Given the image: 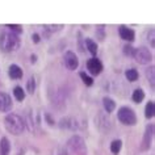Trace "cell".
I'll list each match as a JSON object with an SVG mask.
<instances>
[{
  "label": "cell",
  "mask_w": 155,
  "mask_h": 155,
  "mask_svg": "<svg viewBox=\"0 0 155 155\" xmlns=\"http://www.w3.org/2000/svg\"><path fill=\"white\" fill-rule=\"evenodd\" d=\"M26 90H28L29 94H34V91H36V79L33 76L29 78L28 83H26Z\"/></svg>",
  "instance_id": "24"
},
{
  "label": "cell",
  "mask_w": 155,
  "mask_h": 155,
  "mask_svg": "<svg viewBox=\"0 0 155 155\" xmlns=\"http://www.w3.org/2000/svg\"><path fill=\"white\" fill-rule=\"evenodd\" d=\"M133 58L138 62V63L147 64V63H150V62L153 61V54L150 53L149 49H146V48H143V46H141V48L134 49Z\"/></svg>",
  "instance_id": "6"
},
{
  "label": "cell",
  "mask_w": 155,
  "mask_h": 155,
  "mask_svg": "<svg viewBox=\"0 0 155 155\" xmlns=\"http://www.w3.org/2000/svg\"><path fill=\"white\" fill-rule=\"evenodd\" d=\"M30 62H32V63H36L37 62V55L36 54H32V55H30Z\"/></svg>",
  "instance_id": "32"
},
{
  "label": "cell",
  "mask_w": 155,
  "mask_h": 155,
  "mask_svg": "<svg viewBox=\"0 0 155 155\" xmlns=\"http://www.w3.org/2000/svg\"><path fill=\"white\" fill-rule=\"evenodd\" d=\"M32 40H33L34 44H38V42H40V34H38V33H34L33 36H32Z\"/></svg>",
  "instance_id": "30"
},
{
  "label": "cell",
  "mask_w": 155,
  "mask_h": 155,
  "mask_svg": "<svg viewBox=\"0 0 155 155\" xmlns=\"http://www.w3.org/2000/svg\"><path fill=\"white\" fill-rule=\"evenodd\" d=\"M20 46V38L17 34L3 32L0 34V50L4 53H11L18 49Z\"/></svg>",
  "instance_id": "2"
},
{
  "label": "cell",
  "mask_w": 155,
  "mask_h": 155,
  "mask_svg": "<svg viewBox=\"0 0 155 155\" xmlns=\"http://www.w3.org/2000/svg\"><path fill=\"white\" fill-rule=\"evenodd\" d=\"M87 70L92 75L96 76L103 71V63L97 58H91V59H88V62H87Z\"/></svg>",
  "instance_id": "10"
},
{
  "label": "cell",
  "mask_w": 155,
  "mask_h": 155,
  "mask_svg": "<svg viewBox=\"0 0 155 155\" xmlns=\"http://www.w3.org/2000/svg\"><path fill=\"white\" fill-rule=\"evenodd\" d=\"M79 76L82 78V80H83V83L86 84V86H88V87H91L92 84H94V79H92L91 76H88L86 72H80L79 74Z\"/></svg>",
  "instance_id": "25"
},
{
  "label": "cell",
  "mask_w": 155,
  "mask_h": 155,
  "mask_svg": "<svg viewBox=\"0 0 155 155\" xmlns=\"http://www.w3.org/2000/svg\"><path fill=\"white\" fill-rule=\"evenodd\" d=\"M63 59H64L66 67L68 70H71V71L76 70L78 66H79V59H78V57L75 55V53H72V51H66Z\"/></svg>",
  "instance_id": "8"
},
{
  "label": "cell",
  "mask_w": 155,
  "mask_h": 155,
  "mask_svg": "<svg viewBox=\"0 0 155 155\" xmlns=\"http://www.w3.org/2000/svg\"><path fill=\"white\" fill-rule=\"evenodd\" d=\"M59 127L67 130H80L87 127V121L79 120L78 117H64L59 121Z\"/></svg>",
  "instance_id": "4"
},
{
  "label": "cell",
  "mask_w": 155,
  "mask_h": 155,
  "mask_svg": "<svg viewBox=\"0 0 155 155\" xmlns=\"http://www.w3.org/2000/svg\"><path fill=\"white\" fill-rule=\"evenodd\" d=\"M7 28H9L11 30H12V33H15V34H20V33H22V28H21V25H16V24H8L7 25Z\"/></svg>",
  "instance_id": "27"
},
{
  "label": "cell",
  "mask_w": 155,
  "mask_h": 155,
  "mask_svg": "<svg viewBox=\"0 0 155 155\" xmlns=\"http://www.w3.org/2000/svg\"><path fill=\"white\" fill-rule=\"evenodd\" d=\"M146 76H147V79L150 80L151 87L154 88V84H155V67L154 66H151V67L146 70Z\"/></svg>",
  "instance_id": "21"
},
{
  "label": "cell",
  "mask_w": 155,
  "mask_h": 155,
  "mask_svg": "<svg viewBox=\"0 0 155 155\" xmlns=\"http://www.w3.org/2000/svg\"><path fill=\"white\" fill-rule=\"evenodd\" d=\"M45 117H46V120H48V122H49V125H54V121L51 120V117H50L49 114H45Z\"/></svg>",
  "instance_id": "31"
},
{
  "label": "cell",
  "mask_w": 155,
  "mask_h": 155,
  "mask_svg": "<svg viewBox=\"0 0 155 155\" xmlns=\"http://www.w3.org/2000/svg\"><path fill=\"white\" fill-rule=\"evenodd\" d=\"M153 137H154V125L153 124H150V125L146 126V131H145V135H143V139H142V145H141V150L142 151L149 150Z\"/></svg>",
  "instance_id": "9"
},
{
  "label": "cell",
  "mask_w": 155,
  "mask_h": 155,
  "mask_svg": "<svg viewBox=\"0 0 155 155\" xmlns=\"http://www.w3.org/2000/svg\"><path fill=\"white\" fill-rule=\"evenodd\" d=\"M118 33H120V37L122 38V40H125V41H134V38H135V32L133 29H130V28H127V26H120V29H118Z\"/></svg>",
  "instance_id": "12"
},
{
  "label": "cell",
  "mask_w": 155,
  "mask_h": 155,
  "mask_svg": "<svg viewBox=\"0 0 155 155\" xmlns=\"http://www.w3.org/2000/svg\"><path fill=\"white\" fill-rule=\"evenodd\" d=\"M13 96L17 101H22V100L25 99V91L22 90L20 86H16L13 88Z\"/></svg>",
  "instance_id": "19"
},
{
  "label": "cell",
  "mask_w": 155,
  "mask_h": 155,
  "mask_svg": "<svg viewBox=\"0 0 155 155\" xmlns=\"http://www.w3.org/2000/svg\"><path fill=\"white\" fill-rule=\"evenodd\" d=\"M103 104H104V109H105L107 113H110V112H113L114 108H116V103L110 97H104Z\"/></svg>",
  "instance_id": "17"
},
{
  "label": "cell",
  "mask_w": 155,
  "mask_h": 155,
  "mask_svg": "<svg viewBox=\"0 0 155 155\" xmlns=\"http://www.w3.org/2000/svg\"><path fill=\"white\" fill-rule=\"evenodd\" d=\"M5 129L13 135H20L25 130V121L16 113H9L4 118Z\"/></svg>",
  "instance_id": "1"
},
{
  "label": "cell",
  "mask_w": 155,
  "mask_h": 155,
  "mask_svg": "<svg viewBox=\"0 0 155 155\" xmlns=\"http://www.w3.org/2000/svg\"><path fill=\"white\" fill-rule=\"evenodd\" d=\"M121 147H122V141H121V139H114V141L110 143V151H112V154L117 155L120 151H121Z\"/></svg>",
  "instance_id": "20"
},
{
  "label": "cell",
  "mask_w": 155,
  "mask_h": 155,
  "mask_svg": "<svg viewBox=\"0 0 155 155\" xmlns=\"http://www.w3.org/2000/svg\"><path fill=\"white\" fill-rule=\"evenodd\" d=\"M125 75H126V78H127V80H129V82H135V80L138 79V71L135 68L126 70Z\"/></svg>",
  "instance_id": "22"
},
{
  "label": "cell",
  "mask_w": 155,
  "mask_h": 155,
  "mask_svg": "<svg viewBox=\"0 0 155 155\" xmlns=\"http://www.w3.org/2000/svg\"><path fill=\"white\" fill-rule=\"evenodd\" d=\"M131 99H133V101L137 103V104L142 103L143 99H145V92H143L142 88H137V90H134L133 95H131Z\"/></svg>",
  "instance_id": "15"
},
{
  "label": "cell",
  "mask_w": 155,
  "mask_h": 155,
  "mask_svg": "<svg viewBox=\"0 0 155 155\" xmlns=\"http://www.w3.org/2000/svg\"><path fill=\"white\" fill-rule=\"evenodd\" d=\"M11 151V143L7 137H3L0 141V155H9Z\"/></svg>",
  "instance_id": "14"
},
{
  "label": "cell",
  "mask_w": 155,
  "mask_h": 155,
  "mask_svg": "<svg viewBox=\"0 0 155 155\" xmlns=\"http://www.w3.org/2000/svg\"><path fill=\"white\" fill-rule=\"evenodd\" d=\"M95 124L101 131H108L112 127L110 118L108 117L105 113H103V112L97 114V117H95Z\"/></svg>",
  "instance_id": "7"
},
{
  "label": "cell",
  "mask_w": 155,
  "mask_h": 155,
  "mask_svg": "<svg viewBox=\"0 0 155 155\" xmlns=\"http://www.w3.org/2000/svg\"><path fill=\"white\" fill-rule=\"evenodd\" d=\"M12 109V99L8 94L0 92V112H9Z\"/></svg>",
  "instance_id": "11"
},
{
  "label": "cell",
  "mask_w": 155,
  "mask_h": 155,
  "mask_svg": "<svg viewBox=\"0 0 155 155\" xmlns=\"http://www.w3.org/2000/svg\"><path fill=\"white\" fill-rule=\"evenodd\" d=\"M63 28V25H44V36L45 37H49L51 33L54 32H58Z\"/></svg>",
  "instance_id": "16"
},
{
  "label": "cell",
  "mask_w": 155,
  "mask_h": 155,
  "mask_svg": "<svg viewBox=\"0 0 155 155\" xmlns=\"http://www.w3.org/2000/svg\"><path fill=\"white\" fill-rule=\"evenodd\" d=\"M55 155H67V153H66L64 150H61V151H58V153Z\"/></svg>",
  "instance_id": "33"
},
{
  "label": "cell",
  "mask_w": 155,
  "mask_h": 155,
  "mask_svg": "<svg viewBox=\"0 0 155 155\" xmlns=\"http://www.w3.org/2000/svg\"><path fill=\"white\" fill-rule=\"evenodd\" d=\"M86 46H87L88 51H90L92 55H96V54H97V44H96L94 40H91V38H86Z\"/></svg>",
  "instance_id": "18"
},
{
  "label": "cell",
  "mask_w": 155,
  "mask_h": 155,
  "mask_svg": "<svg viewBox=\"0 0 155 155\" xmlns=\"http://www.w3.org/2000/svg\"><path fill=\"white\" fill-rule=\"evenodd\" d=\"M67 150L75 155H86L87 154L86 142L80 135H72L67 141Z\"/></svg>",
  "instance_id": "3"
},
{
  "label": "cell",
  "mask_w": 155,
  "mask_h": 155,
  "mask_svg": "<svg viewBox=\"0 0 155 155\" xmlns=\"http://www.w3.org/2000/svg\"><path fill=\"white\" fill-rule=\"evenodd\" d=\"M96 36H97L100 41H104V38H105V28H104V25L96 26Z\"/></svg>",
  "instance_id": "26"
},
{
  "label": "cell",
  "mask_w": 155,
  "mask_h": 155,
  "mask_svg": "<svg viewBox=\"0 0 155 155\" xmlns=\"http://www.w3.org/2000/svg\"><path fill=\"white\" fill-rule=\"evenodd\" d=\"M124 53H125L126 55H129V57H133L134 48H133V46H130V45H126V46H124Z\"/></svg>",
  "instance_id": "29"
},
{
  "label": "cell",
  "mask_w": 155,
  "mask_h": 155,
  "mask_svg": "<svg viewBox=\"0 0 155 155\" xmlns=\"http://www.w3.org/2000/svg\"><path fill=\"white\" fill-rule=\"evenodd\" d=\"M8 75L12 79H21L22 78V70L17 64H11L8 70Z\"/></svg>",
  "instance_id": "13"
},
{
  "label": "cell",
  "mask_w": 155,
  "mask_h": 155,
  "mask_svg": "<svg viewBox=\"0 0 155 155\" xmlns=\"http://www.w3.org/2000/svg\"><path fill=\"white\" fill-rule=\"evenodd\" d=\"M145 116H146V118H153L154 117V101H149L146 104Z\"/></svg>",
  "instance_id": "23"
},
{
  "label": "cell",
  "mask_w": 155,
  "mask_h": 155,
  "mask_svg": "<svg viewBox=\"0 0 155 155\" xmlns=\"http://www.w3.org/2000/svg\"><path fill=\"white\" fill-rule=\"evenodd\" d=\"M149 41L151 48H155V29H151L149 32Z\"/></svg>",
  "instance_id": "28"
},
{
  "label": "cell",
  "mask_w": 155,
  "mask_h": 155,
  "mask_svg": "<svg viewBox=\"0 0 155 155\" xmlns=\"http://www.w3.org/2000/svg\"><path fill=\"white\" fill-rule=\"evenodd\" d=\"M117 117L120 120V122H122L124 125H129L133 126L137 124V116H135L134 110L129 107H121L118 109Z\"/></svg>",
  "instance_id": "5"
}]
</instances>
